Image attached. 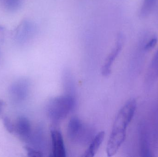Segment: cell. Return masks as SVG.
<instances>
[{"label":"cell","instance_id":"cell-6","mask_svg":"<svg viewBox=\"0 0 158 157\" xmlns=\"http://www.w3.org/2000/svg\"><path fill=\"white\" fill-rule=\"evenodd\" d=\"M53 156L64 157L66 156L65 147L63 135L59 129L53 127L51 129Z\"/></svg>","mask_w":158,"mask_h":157},{"label":"cell","instance_id":"cell-9","mask_svg":"<svg viewBox=\"0 0 158 157\" xmlns=\"http://www.w3.org/2000/svg\"><path fill=\"white\" fill-rule=\"evenodd\" d=\"M22 3V0H3L4 7L11 12L18 10L21 7Z\"/></svg>","mask_w":158,"mask_h":157},{"label":"cell","instance_id":"cell-10","mask_svg":"<svg viewBox=\"0 0 158 157\" xmlns=\"http://www.w3.org/2000/svg\"><path fill=\"white\" fill-rule=\"evenodd\" d=\"M140 146H141V153L143 157H150V151L148 148V143L147 141L146 135L143 132L141 133V137H140Z\"/></svg>","mask_w":158,"mask_h":157},{"label":"cell","instance_id":"cell-3","mask_svg":"<svg viewBox=\"0 0 158 157\" xmlns=\"http://www.w3.org/2000/svg\"><path fill=\"white\" fill-rule=\"evenodd\" d=\"M90 130L77 116L71 118L67 126V135L69 140L74 143H83L89 140Z\"/></svg>","mask_w":158,"mask_h":157},{"label":"cell","instance_id":"cell-15","mask_svg":"<svg viewBox=\"0 0 158 157\" xmlns=\"http://www.w3.org/2000/svg\"><path fill=\"white\" fill-rule=\"evenodd\" d=\"M152 65L153 67H157L158 66V49L153 58L152 62Z\"/></svg>","mask_w":158,"mask_h":157},{"label":"cell","instance_id":"cell-8","mask_svg":"<svg viewBox=\"0 0 158 157\" xmlns=\"http://www.w3.org/2000/svg\"><path fill=\"white\" fill-rule=\"evenodd\" d=\"M105 137V132L101 131L96 135L90 143L89 147L85 152L83 156L92 157L95 155L100 147Z\"/></svg>","mask_w":158,"mask_h":157},{"label":"cell","instance_id":"cell-4","mask_svg":"<svg viewBox=\"0 0 158 157\" xmlns=\"http://www.w3.org/2000/svg\"><path fill=\"white\" fill-rule=\"evenodd\" d=\"M124 42V37L121 34H118L117 37L116 45L111 52L107 57L105 63L102 67V74L104 76H108L110 74L111 71V66L115 61L116 58L121 51Z\"/></svg>","mask_w":158,"mask_h":157},{"label":"cell","instance_id":"cell-1","mask_svg":"<svg viewBox=\"0 0 158 157\" xmlns=\"http://www.w3.org/2000/svg\"><path fill=\"white\" fill-rule=\"evenodd\" d=\"M136 105L135 99L129 100L118 112L107 145L109 157L114 156L124 142L127 128L136 111Z\"/></svg>","mask_w":158,"mask_h":157},{"label":"cell","instance_id":"cell-11","mask_svg":"<svg viewBox=\"0 0 158 157\" xmlns=\"http://www.w3.org/2000/svg\"><path fill=\"white\" fill-rule=\"evenodd\" d=\"M156 0H144L142 9L141 10V15L143 17L147 16L150 13Z\"/></svg>","mask_w":158,"mask_h":157},{"label":"cell","instance_id":"cell-14","mask_svg":"<svg viewBox=\"0 0 158 157\" xmlns=\"http://www.w3.org/2000/svg\"><path fill=\"white\" fill-rule=\"evenodd\" d=\"M157 42V38L156 37H154L148 41V43L146 44L145 46V49L146 50H149L153 49L156 45Z\"/></svg>","mask_w":158,"mask_h":157},{"label":"cell","instance_id":"cell-13","mask_svg":"<svg viewBox=\"0 0 158 157\" xmlns=\"http://www.w3.org/2000/svg\"><path fill=\"white\" fill-rule=\"evenodd\" d=\"M3 122L6 130L9 132L12 133L14 131V127L10 119L7 117L3 118Z\"/></svg>","mask_w":158,"mask_h":157},{"label":"cell","instance_id":"cell-5","mask_svg":"<svg viewBox=\"0 0 158 157\" xmlns=\"http://www.w3.org/2000/svg\"><path fill=\"white\" fill-rule=\"evenodd\" d=\"M36 26L33 22L25 20L18 28L16 38L20 43H25L30 40L36 33Z\"/></svg>","mask_w":158,"mask_h":157},{"label":"cell","instance_id":"cell-2","mask_svg":"<svg viewBox=\"0 0 158 157\" xmlns=\"http://www.w3.org/2000/svg\"><path fill=\"white\" fill-rule=\"evenodd\" d=\"M76 106L73 95L66 94L51 99L47 105V112L50 119L56 123L65 119Z\"/></svg>","mask_w":158,"mask_h":157},{"label":"cell","instance_id":"cell-12","mask_svg":"<svg viewBox=\"0 0 158 157\" xmlns=\"http://www.w3.org/2000/svg\"><path fill=\"white\" fill-rule=\"evenodd\" d=\"M25 149L29 157H40L43 156L42 152L38 149L28 146L25 147Z\"/></svg>","mask_w":158,"mask_h":157},{"label":"cell","instance_id":"cell-7","mask_svg":"<svg viewBox=\"0 0 158 157\" xmlns=\"http://www.w3.org/2000/svg\"><path fill=\"white\" fill-rule=\"evenodd\" d=\"M17 133L21 139L26 142H29L31 135V128L30 123L26 117H20L17 121L16 125Z\"/></svg>","mask_w":158,"mask_h":157},{"label":"cell","instance_id":"cell-16","mask_svg":"<svg viewBox=\"0 0 158 157\" xmlns=\"http://www.w3.org/2000/svg\"><path fill=\"white\" fill-rule=\"evenodd\" d=\"M3 106V102L0 100V113H1V111H2V107Z\"/></svg>","mask_w":158,"mask_h":157}]
</instances>
